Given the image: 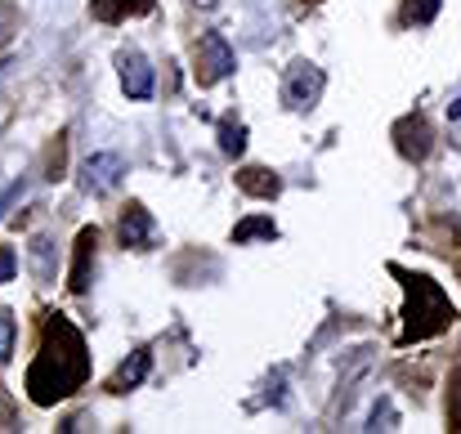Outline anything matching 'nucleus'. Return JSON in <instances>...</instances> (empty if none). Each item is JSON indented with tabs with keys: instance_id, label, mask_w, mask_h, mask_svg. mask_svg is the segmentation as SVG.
Listing matches in <instances>:
<instances>
[{
	"instance_id": "dca6fc26",
	"label": "nucleus",
	"mask_w": 461,
	"mask_h": 434,
	"mask_svg": "<svg viewBox=\"0 0 461 434\" xmlns=\"http://www.w3.org/2000/svg\"><path fill=\"white\" fill-rule=\"evenodd\" d=\"M435 14H439V0H403V23L408 27H426V23H435Z\"/></svg>"
},
{
	"instance_id": "4be33fe9",
	"label": "nucleus",
	"mask_w": 461,
	"mask_h": 434,
	"mask_svg": "<svg viewBox=\"0 0 461 434\" xmlns=\"http://www.w3.org/2000/svg\"><path fill=\"white\" fill-rule=\"evenodd\" d=\"M14 269H18L14 251H9V247H0V283H14Z\"/></svg>"
},
{
	"instance_id": "f3484780",
	"label": "nucleus",
	"mask_w": 461,
	"mask_h": 434,
	"mask_svg": "<svg viewBox=\"0 0 461 434\" xmlns=\"http://www.w3.org/2000/svg\"><path fill=\"white\" fill-rule=\"evenodd\" d=\"M63 157H68V135H59L45 152V179H63Z\"/></svg>"
},
{
	"instance_id": "39448f33",
	"label": "nucleus",
	"mask_w": 461,
	"mask_h": 434,
	"mask_svg": "<svg viewBox=\"0 0 461 434\" xmlns=\"http://www.w3.org/2000/svg\"><path fill=\"white\" fill-rule=\"evenodd\" d=\"M122 175H126V161L117 152H95V157L81 161V193L104 197V193H113L122 184Z\"/></svg>"
},
{
	"instance_id": "412c9836",
	"label": "nucleus",
	"mask_w": 461,
	"mask_h": 434,
	"mask_svg": "<svg viewBox=\"0 0 461 434\" xmlns=\"http://www.w3.org/2000/svg\"><path fill=\"white\" fill-rule=\"evenodd\" d=\"M14 336H18V327H14V318L0 309V363H9V354H14Z\"/></svg>"
},
{
	"instance_id": "2eb2a0df",
	"label": "nucleus",
	"mask_w": 461,
	"mask_h": 434,
	"mask_svg": "<svg viewBox=\"0 0 461 434\" xmlns=\"http://www.w3.org/2000/svg\"><path fill=\"white\" fill-rule=\"evenodd\" d=\"M220 152L224 157H242L247 152V126L242 122H220Z\"/></svg>"
},
{
	"instance_id": "f8f14e48",
	"label": "nucleus",
	"mask_w": 461,
	"mask_h": 434,
	"mask_svg": "<svg viewBox=\"0 0 461 434\" xmlns=\"http://www.w3.org/2000/svg\"><path fill=\"white\" fill-rule=\"evenodd\" d=\"M157 0H95L90 5V14L99 18V23H126V18H144V14H153Z\"/></svg>"
},
{
	"instance_id": "6ab92c4d",
	"label": "nucleus",
	"mask_w": 461,
	"mask_h": 434,
	"mask_svg": "<svg viewBox=\"0 0 461 434\" xmlns=\"http://www.w3.org/2000/svg\"><path fill=\"white\" fill-rule=\"evenodd\" d=\"M14 32H18V5L14 0H0V50L14 41Z\"/></svg>"
},
{
	"instance_id": "1a4fd4ad",
	"label": "nucleus",
	"mask_w": 461,
	"mask_h": 434,
	"mask_svg": "<svg viewBox=\"0 0 461 434\" xmlns=\"http://www.w3.org/2000/svg\"><path fill=\"white\" fill-rule=\"evenodd\" d=\"M117 233H122V247H131V251H149L153 247V215L140 206V202H131L126 211H122V224H117Z\"/></svg>"
},
{
	"instance_id": "6e6552de",
	"label": "nucleus",
	"mask_w": 461,
	"mask_h": 434,
	"mask_svg": "<svg viewBox=\"0 0 461 434\" xmlns=\"http://www.w3.org/2000/svg\"><path fill=\"white\" fill-rule=\"evenodd\" d=\"M117 77H122V90L131 99H149L153 95V68L140 50H122L117 54Z\"/></svg>"
},
{
	"instance_id": "f03ea898",
	"label": "nucleus",
	"mask_w": 461,
	"mask_h": 434,
	"mask_svg": "<svg viewBox=\"0 0 461 434\" xmlns=\"http://www.w3.org/2000/svg\"><path fill=\"white\" fill-rule=\"evenodd\" d=\"M394 274L403 278V291H408L399 345H412V340H426V336L448 331V322L457 318V309H453L448 291L439 287V283H430L426 274H403V269H394Z\"/></svg>"
},
{
	"instance_id": "0eeeda50",
	"label": "nucleus",
	"mask_w": 461,
	"mask_h": 434,
	"mask_svg": "<svg viewBox=\"0 0 461 434\" xmlns=\"http://www.w3.org/2000/svg\"><path fill=\"white\" fill-rule=\"evenodd\" d=\"M95 256H99V229H81V233H77V247H72V278H68L72 295H86V291H90Z\"/></svg>"
},
{
	"instance_id": "4468645a",
	"label": "nucleus",
	"mask_w": 461,
	"mask_h": 434,
	"mask_svg": "<svg viewBox=\"0 0 461 434\" xmlns=\"http://www.w3.org/2000/svg\"><path fill=\"white\" fill-rule=\"evenodd\" d=\"M32 274H36V283H50L54 278V242L50 238H36L32 242Z\"/></svg>"
},
{
	"instance_id": "9d476101",
	"label": "nucleus",
	"mask_w": 461,
	"mask_h": 434,
	"mask_svg": "<svg viewBox=\"0 0 461 434\" xmlns=\"http://www.w3.org/2000/svg\"><path fill=\"white\" fill-rule=\"evenodd\" d=\"M238 188L247 193V197H260V202H274L278 193H283V179L269 170V166H242L238 170Z\"/></svg>"
},
{
	"instance_id": "393cba45",
	"label": "nucleus",
	"mask_w": 461,
	"mask_h": 434,
	"mask_svg": "<svg viewBox=\"0 0 461 434\" xmlns=\"http://www.w3.org/2000/svg\"><path fill=\"white\" fill-rule=\"evenodd\" d=\"M309 5H318V0H309Z\"/></svg>"
},
{
	"instance_id": "b1692460",
	"label": "nucleus",
	"mask_w": 461,
	"mask_h": 434,
	"mask_svg": "<svg viewBox=\"0 0 461 434\" xmlns=\"http://www.w3.org/2000/svg\"><path fill=\"white\" fill-rule=\"evenodd\" d=\"M448 117H461V95H457V104H453V108H448Z\"/></svg>"
},
{
	"instance_id": "7ed1b4c3",
	"label": "nucleus",
	"mask_w": 461,
	"mask_h": 434,
	"mask_svg": "<svg viewBox=\"0 0 461 434\" xmlns=\"http://www.w3.org/2000/svg\"><path fill=\"white\" fill-rule=\"evenodd\" d=\"M233 68H238V59H233V45H229L220 32H206V36L197 41V68H193L197 86H215V81H224Z\"/></svg>"
},
{
	"instance_id": "ddd939ff",
	"label": "nucleus",
	"mask_w": 461,
	"mask_h": 434,
	"mask_svg": "<svg viewBox=\"0 0 461 434\" xmlns=\"http://www.w3.org/2000/svg\"><path fill=\"white\" fill-rule=\"evenodd\" d=\"M256 238L274 242V238H278V224H274L269 215H247L242 224H233V247H247V242H256Z\"/></svg>"
},
{
	"instance_id": "20e7f679",
	"label": "nucleus",
	"mask_w": 461,
	"mask_h": 434,
	"mask_svg": "<svg viewBox=\"0 0 461 434\" xmlns=\"http://www.w3.org/2000/svg\"><path fill=\"white\" fill-rule=\"evenodd\" d=\"M322 86H327V77H322V68L318 63H292V72H287V81H283V99H287V108H296V113H309L318 99H322Z\"/></svg>"
},
{
	"instance_id": "5701e85b",
	"label": "nucleus",
	"mask_w": 461,
	"mask_h": 434,
	"mask_svg": "<svg viewBox=\"0 0 461 434\" xmlns=\"http://www.w3.org/2000/svg\"><path fill=\"white\" fill-rule=\"evenodd\" d=\"M18 193H23V179H18V184H9V188H0V220H5V211L18 202Z\"/></svg>"
},
{
	"instance_id": "a211bd4d",
	"label": "nucleus",
	"mask_w": 461,
	"mask_h": 434,
	"mask_svg": "<svg viewBox=\"0 0 461 434\" xmlns=\"http://www.w3.org/2000/svg\"><path fill=\"white\" fill-rule=\"evenodd\" d=\"M448 430H461V367L448 376Z\"/></svg>"
},
{
	"instance_id": "f257e3e1",
	"label": "nucleus",
	"mask_w": 461,
	"mask_h": 434,
	"mask_svg": "<svg viewBox=\"0 0 461 434\" xmlns=\"http://www.w3.org/2000/svg\"><path fill=\"white\" fill-rule=\"evenodd\" d=\"M90 381V354H86V336L72 327V318L63 313H45V327H41V349L27 367V399L36 408H50L68 394H77L81 385Z\"/></svg>"
},
{
	"instance_id": "9b49d317",
	"label": "nucleus",
	"mask_w": 461,
	"mask_h": 434,
	"mask_svg": "<svg viewBox=\"0 0 461 434\" xmlns=\"http://www.w3.org/2000/svg\"><path fill=\"white\" fill-rule=\"evenodd\" d=\"M149 367H153V349H135L113 376H108V390L113 394H126V390H135V385H144V376H149Z\"/></svg>"
},
{
	"instance_id": "aec40b11",
	"label": "nucleus",
	"mask_w": 461,
	"mask_h": 434,
	"mask_svg": "<svg viewBox=\"0 0 461 434\" xmlns=\"http://www.w3.org/2000/svg\"><path fill=\"white\" fill-rule=\"evenodd\" d=\"M394 426H399V417H394L390 399H381V403L372 408V417H367V430H394Z\"/></svg>"
},
{
	"instance_id": "423d86ee",
	"label": "nucleus",
	"mask_w": 461,
	"mask_h": 434,
	"mask_svg": "<svg viewBox=\"0 0 461 434\" xmlns=\"http://www.w3.org/2000/svg\"><path fill=\"white\" fill-rule=\"evenodd\" d=\"M394 148H399L408 161H426V157H430L435 131H430L426 113H412V117H399V122H394Z\"/></svg>"
}]
</instances>
